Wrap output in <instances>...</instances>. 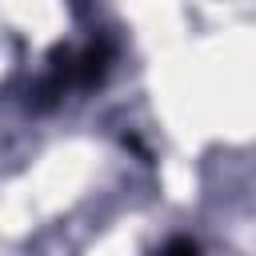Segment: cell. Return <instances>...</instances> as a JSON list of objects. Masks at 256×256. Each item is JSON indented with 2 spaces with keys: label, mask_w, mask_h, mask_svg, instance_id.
<instances>
[{
  "label": "cell",
  "mask_w": 256,
  "mask_h": 256,
  "mask_svg": "<svg viewBox=\"0 0 256 256\" xmlns=\"http://www.w3.org/2000/svg\"><path fill=\"white\" fill-rule=\"evenodd\" d=\"M164 256H196V244H192V240H172V244L164 248Z\"/></svg>",
  "instance_id": "obj_1"
}]
</instances>
